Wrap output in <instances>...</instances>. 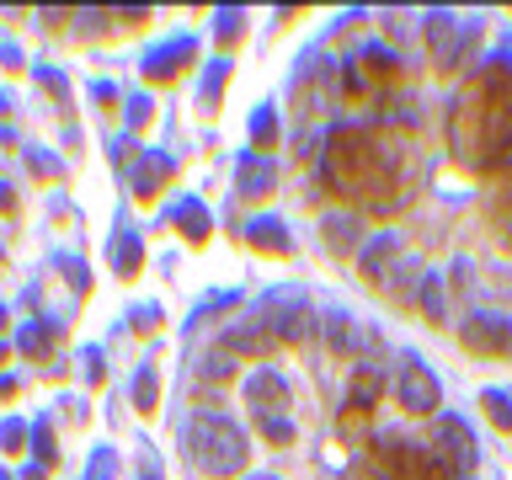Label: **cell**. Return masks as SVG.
Listing matches in <instances>:
<instances>
[{
    "mask_svg": "<svg viewBox=\"0 0 512 480\" xmlns=\"http://www.w3.org/2000/svg\"><path fill=\"white\" fill-rule=\"evenodd\" d=\"M320 176L336 198L363 208H400L411 192V144L395 134H379L368 123H347L326 134L320 150Z\"/></svg>",
    "mask_w": 512,
    "mask_h": 480,
    "instance_id": "cell-1",
    "label": "cell"
},
{
    "mask_svg": "<svg viewBox=\"0 0 512 480\" xmlns=\"http://www.w3.org/2000/svg\"><path fill=\"white\" fill-rule=\"evenodd\" d=\"M448 150L464 171L496 176L512 166V64H486L454 96Z\"/></svg>",
    "mask_w": 512,
    "mask_h": 480,
    "instance_id": "cell-2",
    "label": "cell"
},
{
    "mask_svg": "<svg viewBox=\"0 0 512 480\" xmlns=\"http://www.w3.org/2000/svg\"><path fill=\"white\" fill-rule=\"evenodd\" d=\"M187 448H192V464H198L203 475H214V480H230L246 470V459H251V438L240 432L230 416H198L187 432Z\"/></svg>",
    "mask_w": 512,
    "mask_h": 480,
    "instance_id": "cell-3",
    "label": "cell"
},
{
    "mask_svg": "<svg viewBox=\"0 0 512 480\" xmlns=\"http://www.w3.org/2000/svg\"><path fill=\"white\" fill-rule=\"evenodd\" d=\"M368 470L379 480H459V470H448L438 448L406 443V438H384L368 448Z\"/></svg>",
    "mask_w": 512,
    "mask_h": 480,
    "instance_id": "cell-4",
    "label": "cell"
},
{
    "mask_svg": "<svg viewBox=\"0 0 512 480\" xmlns=\"http://www.w3.org/2000/svg\"><path fill=\"white\" fill-rule=\"evenodd\" d=\"M262 326L272 342H310L315 336V310H310V299L299 294V288H278V294H267L262 299Z\"/></svg>",
    "mask_w": 512,
    "mask_h": 480,
    "instance_id": "cell-5",
    "label": "cell"
},
{
    "mask_svg": "<svg viewBox=\"0 0 512 480\" xmlns=\"http://www.w3.org/2000/svg\"><path fill=\"white\" fill-rule=\"evenodd\" d=\"M400 80V59H395V48H384V43H368L358 59L342 70V91L352 96V102H363V96H374L384 86H395Z\"/></svg>",
    "mask_w": 512,
    "mask_h": 480,
    "instance_id": "cell-6",
    "label": "cell"
},
{
    "mask_svg": "<svg viewBox=\"0 0 512 480\" xmlns=\"http://www.w3.org/2000/svg\"><path fill=\"white\" fill-rule=\"evenodd\" d=\"M480 38V22H459V16H427V48L438 70H459L464 48Z\"/></svg>",
    "mask_w": 512,
    "mask_h": 480,
    "instance_id": "cell-7",
    "label": "cell"
},
{
    "mask_svg": "<svg viewBox=\"0 0 512 480\" xmlns=\"http://www.w3.org/2000/svg\"><path fill=\"white\" fill-rule=\"evenodd\" d=\"M395 400H400L411 416H432V411L443 406V390H438V379H432L422 363L406 358V363H400V379H395Z\"/></svg>",
    "mask_w": 512,
    "mask_h": 480,
    "instance_id": "cell-8",
    "label": "cell"
},
{
    "mask_svg": "<svg viewBox=\"0 0 512 480\" xmlns=\"http://www.w3.org/2000/svg\"><path fill=\"white\" fill-rule=\"evenodd\" d=\"M459 342L480 358H507L512 352V320L507 315H470L459 326Z\"/></svg>",
    "mask_w": 512,
    "mask_h": 480,
    "instance_id": "cell-9",
    "label": "cell"
},
{
    "mask_svg": "<svg viewBox=\"0 0 512 480\" xmlns=\"http://www.w3.org/2000/svg\"><path fill=\"white\" fill-rule=\"evenodd\" d=\"M288 379L278 374V368H256V374L246 379V406L256 411V422H278V416L288 411Z\"/></svg>",
    "mask_w": 512,
    "mask_h": 480,
    "instance_id": "cell-10",
    "label": "cell"
},
{
    "mask_svg": "<svg viewBox=\"0 0 512 480\" xmlns=\"http://www.w3.org/2000/svg\"><path fill=\"white\" fill-rule=\"evenodd\" d=\"M432 448L443 454L448 470H459V475L475 470V438H470V427H464L459 416H443V422H438V443H432Z\"/></svg>",
    "mask_w": 512,
    "mask_h": 480,
    "instance_id": "cell-11",
    "label": "cell"
},
{
    "mask_svg": "<svg viewBox=\"0 0 512 480\" xmlns=\"http://www.w3.org/2000/svg\"><path fill=\"white\" fill-rule=\"evenodd\" d=\"M219 352H224V358H267L272 336H267L262 320H235V326L219 336Z\"/></svg>",
    "mask_w": 512,
    "mask_h": 480,
    "instance_id": "cell-12",
    "label": "cell"
},
{
    "mask_svg": "<svg viewBox=\"0 0 512 480\" xmlns=\"http://www.w3.org/2000/svg\"><path fill=\"white\" fill-rule=\"evenodd\" d=\"M400 256H406V251H400L395 235H374V240H368V246L358 251V267H363V278L374 283V288H384V278H390V272L400 267Z\"/></svg>",
    "mask_w": 512,
    "mask_h": 480,
    "instance_id": "cell-13",
    "label": "cell"
},
{
    "mask_svg": "<svg viewBox=\"0 0 512 480\" xmlns=\"http://www.w3.org/2000/svg\"><path fill=\"white\" fill-rule=\"evenodd\" d=\"M320 235H326V251H331V256H358V251H363V224H358V214H326V219H320Z\"/></svg>",
    "mask_w": 512,
    "mask_h": 480,
    "instance_id": "cell-14",
    "label": "cell"
},
{
    "mask_svg": "<svg viewBox=\"0 0 512 480\" xmlns=\"http://www.w3.org/2000/svg\"><path fill=\"white\" fill-rule=\"evenodd\" d=\"M272 187H278V166H272L267 155H246L235 166V192L240 198H267Z\"/></svg>",
    "mask_w": 512,
    "mask_h": 480,
    "instance_id": "cell-15",
    "label": "cell"
},
{
    "mask_svg": "<svg viewBox=\"0 0 512 480\" xmlns=\"http://www.w3.org/2000/svg\"><path fill=\"white\" fill-rule=\"evenodd\" d=\"M320 326H326V347L336 352V358H352V352H358V320H352L347 310H326Z\"/></svg>",
    "mask_w": 512,
    "mask_h": 480,
    "instance_id": "cell-16",
    "label": "cell"
},
{
    "mask_svg": "<svg viewBox=\"0 0 512 480\" xmlns=\"http://www.w3.org/2000/svg\"><path fill=\"white\" fill-rule=\"evenodd\" d=\"M182 59H192V38H176L166 48H155V54L144 59V75H150V80H171L176 70H182Z\"/></svg>",
    "mask_w": 512,
    "mask_h": 480,
    "instance_id": "cell-17",
    "label": "cell"
},
{
    "mask_svg": "<svg viewBox=\"0 0 512 480\" xmlns=\"http://www.w3.org/2000/svg\"><path fill=\"white\" fill-rule=\"evenodd\" d=\"M246 240H251L256 251H272V256H283V251H288L283 219H251V224H246Z\"/></svg>",
    "mask_w": 512,
    "mask_h": 480,
    "instance_id": "cell-18",
    "label": "cell"
},
{
    "mask_svg": "<svg viewBox=\"0 0 512 480\" xmlns=\"http://www.w3.org/2000/svg\"><path fill=\"white\" fill-rule=\"evenodd\" d=\"M384 390V379H379V368L374 363H363L358 374H352V395H347V406H363V411H374V400Z\"/></svg>",
    "mask_w": 512,
    "mask_h": 480,
    "instance_id": "cell-19",
    "label": "cell"
},
{
    "mask_svg": "<svg viewBox=\"0 0 512 480\" xmlns=\"http://www.w3.org/2000/svg\"><path fill=\"white\" fill-rule=\"evenodd\" d=\"M171 214H176V224H182L187 240H208V208H203L198 198H182V203L171 208Z\"/></svg>",
    "mask_w": 512,
    "mask_h": 480,
    "instance_id": "cell-20",
    "label": "cell"
},
{
    "mask_svg": "<svg viewBox=\"0 0 512 480\" xmlns=\"http://www.w3.org/2000/svg\"><path fill=\"white\" fill-rule=\"evenodd\" d=\"M112 262H118L123 278H134V272H139V262H144V246H139V235H134V230L118 235V246H112Z\"/></svg>",
    "mask_w": 512,
    "mask_h": 480,
    "instance_id": "cell-21",
    "label": "cell"
},
{
    "mask_svg": "<svg viewBox=\"0 0 512 480\" xmlns=\"http://www.w3.org/2000/svg\"><path fill=\"white\" fill-rule=\"evenodd\" d=\"M251 144H256V150H272V144H278V112H272V107H256V118H251Z\"/></svg>",
    "mask_w": 512,
    "mask_h": 480,
    "instance_id": "cell-22",
    "label": "cell"
},
{
    "mask_svg": "<svg viewBox=\"0 0 512 480\" xmlns=\"http://www.w3.org/2000/svg\"><path fill=\"white\" fill-rule=\"evenodd\" d=\"M160 176H171V160L166 155H144V166H139V198H155Z\"/></svg>",
    "mask_w": 512,
    "mask_h": 480,
    "instance_id": "cell-23",
    "label": "cell"
},
{
    "mask_svg": "<svg viewBox=\"0 0 512 480\" xmlns=\"http://www.w3.org/2000/svg\"><path fill=\"white\" fill-rule=\"evenodd\" d=\"M480 406H486V416H491V422L502 427V432H512V395L486 390V395H480Z\"/></svg>",
    "mask_w": 512,
    "mask_h": 480,
    "instance_id": "cell-24",
    "label": "cell"
},
{
    "mask_svg": "<svg viewBox=\"0 0 512 480\" xmlns=\"http://www.w3.org/2000/svg\"><path fill=\"white\" fill-rule=\"evenodd\" d=\"M416 310H422L427 320H443V288H438V278H422V294H416Z\"/></svg>",
    "mask_w": 512,
    "mask_h": 480,
    "instance_id": "cell-25",
    "label": "cell"
},
{
    "mask_svg": "<svg viewBox=\"0 0 512 480\" xmlns=\"http://www.w3.org/2000/svg\"><path fill=\"white\" fill-rule=\"evenodd\" d=\"M134 406L139 411H155V363H144L134 374Z\"/></svg>",
    "mask_w": 512,
    "mask_h": 480,
    "instance_id": "cell-26",
    "label": "cell"
},
{
    "mask_svg": "<svg viewBox=\"0 0 512 480\" xmlns=\"http://www.w3.org/2000/svg\"><path fill=\"white\" fill-rule=\"evenodd\" d=\"M32 454H38L43 464H54V427H48V422L32 427Z\"/></svg>",
    "mask_w": 512,
    "mask_h": 480,
    "instance_id": "cell-27",
    "label": "cell"
},
{
    "mask_svg": "<svg viewBox=\"0 0 512 480\" xmlns=\"http://www.w3.org/2000/svg\"><path fill=\"white\" fill-rule=\"evenodd\" d=\"M112 475H118V459H112V448H96V459H91L86 480H112Z\"/></svg>",
    "mask_w": 512,
    "mask_h": 480,
    "instance_id": "cell-28",
    "label": "cell"
},
{
    "mask_svg": "<svg viewBox=\"0 0 512 480\" xmlns=\"http://www.w3.org/2000/svg\"><path fill=\"white\" fill-rule=\"evenodd\" d=\"M256 427H262L267 443H294V422H288V416H278V422H256Z\"/></svg>",
    "mask_w": 512,
    "mask_h": 480,
    "instance_id": "cell-29",
    "label": "cell"
},
{
    "mask_svg": "<svg viewBox=\"0 0 512 480\" xmlns=\"http://www.w3.org/2000/svg\"><path fill=\"white\" fill-rule=\"evenodd\" d=\"M491 219H496V230H502L507 240H512V187L496 198V208H491Z\"/></svg>",
    "mask_w": 512,
    "mask_h": 480,
    "instance_id": "cell-30",
    "label": "cell"
},
{
    "mask_svg": "<svg viewBox=\"0 0 512 480\" xmlns=\"http://www.w3.org/2000/svg\"><path fill=\"white\" fill-rule=\"evenodd\" d=\"M59 272H64L75 288H91V272H86V262H75V256H59Z\"/></svg>",
    "mask_w": 512,
    "mask_h": 480,
    "instance_id": "cell-31",
    "label": "cell"
},
{
    "mask_svg": "<svg viewBox=\"0 0 512 480\" xmlns=\"http://www.w3.org/2000/svg\"><path fill=\"white\" fill-rule=\"evenodd\" d=\"M27 160H32V171H38V176H64V166H59L54 155H43V150H32Z\"/></svg>",
    "mask_w": 512,
    "mask_h": 480,
    "instance_id": "cell-32",
    "label": "cell"
},
{
    "mask_svg": "<svg viewBox=\"0 0 512 480\" xmlns=\"http://www.w3.org/2000/svg\"><path fill=\"white\" fill-rule=\"evenodd\" d=\"M203 379H230V358H224V352H208V363H203Z\"/></svg>",
    "mask_w": 512,
    "mask_h": 480,
    "instance_id": "cell-33",
    "label": "cell"
},
{
    "mask_svg": "<svg viewBox=\"0 0 512 480\" xmlns=\"http://www.w3.org/2000/svg\"><path fill=\"white\" fill-rule=\"evenodd\" d=\"M43 347H48V331L43 326H27L22 331V352H43Z\"/></svg>",
    "mask_w": 512,
    "mask_h": 480,
    "instance_id": "cell-34",
    "label": "cell"
},
{
    "mask_svg": "<svg viewBox=\"0 0 512 480\" xmlns=\"http://www.w3.org/2000/svg\"><path fill=\"white\" fill-rule=\"evenodd\" d=\"M128 118L144 123V118H150V102H144V96H134V102H128Z\"/></svg>",
    "mask_w": 512,
    "mask_h": 480,
    "instance_id": "cell-35",
    "label": "cell"
},
{
    "mask_svg": "<svg viewBox=\"0 0 512 480\" xmlns=\"http://www.w3.org/2000/svg\"><path fill=\"white\" fill-rule=\"evenodd\" d=\"M0 438H6V443L16 448V443H22V438H27V432H22V422H6V427H0Z\"/></svg>",
    "mask_w": 512,
    "mask_h": 480,
    "instance_id": "cell-36",
    "label": "cell"
},
{
    "mask_svg": "<svg viewBox=\"0 0 512 480\" xmlns=\"http://www.w3.org/2000/svg\"><path fill=\"white\" fill-rule=\"evenodd\" d=\"M347 480H379V475L368 470V464H358V470H347Z\"/></svg>",
    "mask_w": 512,
    "mask_h": 480,
    "instance_id": "cell-37",
    "label": "cell"
},
{
    "mask_svg": "<svg viewBox=\"0 0 512 480\" xmlns=\"http://www.w3.org/2000/svg\"><path fill=\"white\" fill-rule=\"evenodd\" d=\"M0 208H6V214L16 208V198H11V187H6V182H0Z\"/></svg>",
    "mask_w": 512,
    "mask_h": 480,
    "instance_id": "cell-38",
    "label": "cell"
},
{
    "mask_svg": "<svg viewBox=\"0 0 512 480\" xmlns=\"http://www.w3.org/2000/svg\"><path fill=\"white\" fill-rule=\"evenodd\" d=\"M22 480H43V470H27V475H22Z\"/></svg>",
    "mask_w": 512,
    "mask_h": 480,
    "instance_id": "cell-39",
    "label": "cell"
},
{
    "mask_svg": "<svg viewBox=\"0 0 512 480\" xmlns=\"http://www.w3.org/2000/svg\"><path fill=\"white\" fill-rule=\"evenodd\" d=\"M251 480H278V475H251Z\"/></svg>",
    "mask_w": 512,
    "mask_h": 480,
    "instance_id": "cell-40",
    "label": "cell"
},
{
    "mask_svg": "<svg viewBox=\"0 0 512 480\" xmlns=\"http://www.w3.org/2000/svg\"><path fill=\"white\" fill-rule=\"evenodd\" d=\"M0 480H11V475H0Z\"/></svg>",
    "mask_w": 512,
    "mask_h": 480,
    "instance_id": "cell-41",
    "label": "cell"
}]
</instances>
